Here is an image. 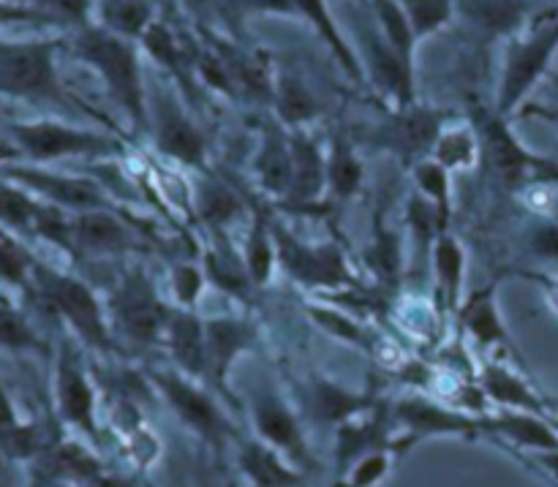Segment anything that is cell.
I'll return each instance as SVG.
<instances>
[{
	"label": "cell",
	"instance_id": "obj_2",
	"mask_svg": "<svg viewBox=\"0 0 558 487\" xmlns=\"http://www.w3.org/2000/svg\"><path fill=\"white\" fill-rule=\"evenodd\" d=\"M31 283L41 292V297L52 305L54 314H60V319L71 327V332L87 349L104 354L112 352L114 343L112 332H109L107 311H104L98 294L85 281L36 261Z\"/></svg>",
	"mask_w": 558,
	"mask_h": 487
},
{
	"label": "cell",
	"instance_id": "obj_40",
	"mask_svg": "<svg viewBox=\"0 0 558 487\" xmlns=\"http://www.w3.org/2000/svg\"><path fill=\"white\" fill-rule=\"evenodd\" d=\"M33 265L36 259L22 248L20 238L0 227V283L27 287L33 281Z\"/></svg>",
	"mask_w": 558,
	"mask_h": 487
},
{
	"label": "cell",
	"instance_id": "obj_46",
	"mask_svg": "<svg viewBox=\"0 0 558 487\" xmlns=\"http://www.w3.org/2000/svg\"><path fill=\"white\" fill-rule=\"evenodd\" d=\"M36 9L52 22H85L90 14V0H36Z\"/></svg>",
	"mask_w": 558,
	"mask_h": 487
},
{
	"label": "cell",
	"instance_id": "obj_38",
	"mask_svg": "<svg viewBox=\"0 0 558 487\" xmlns=\"http://www.w3.org/2000/svg\"><path fill=\"white\" fill-rule=\"evenodd\" d=\"M278 101V114L283 118V123H289L292 129H303V123H308L316 112H319V104H316L314 93L308 90L303 80H298L294 74H283L278 80L276 90Z\"/></svg>",
	"mask_w": 558,
	"mask_h": 487
},
{
	"label": "cell",
	"instance_id": "obj_47",
	"mask_svg": "<svg viewBox=\"0 0 558 487\" xmlns=\"http://www.w3.org/2000/svg\"><path fill=\"white\" fill-rule=\"evenodd\" d=\"M526 461L534 463V466H537L539 472L548 474L550 479H556V483H558V450L532 452V455H526Z\"/></svg>",
	"mask_w": 558,
	"mask_h": 487
},
{
	"label": "cell",
	"instance_id": "obj_35",
	"mask_svg": "<svg viewBox=\"0 0 558 487\" xmlns=\"http://www.w3.org/2000/svg\"><path fill=\"white\" fill-rule=\"evenodd\" d=\"M0 349L14 354L41 352L44 343L36 327L31 325L22 308H16L14 300L0 292Z\"/></svg>",
	"mask_w": 558,
	"mask_h": 487
},
{
	"label": "cell",
	"instance_id": "obj_25",
	"mask_svg": "<svg viewBox=\"0 0 558 487\" xmlns=\"http://www.w3.org/2000/svg\"><path fill=\"white\" fill-rule=\"evenodd\" d=\"M238 463L254 487H300L303 474L265 441H238Z\"/></svg>",
	"mask_w": 558,
	"mask_h": 487
},
{
	"label": "cell",
	"instance_id": "obj_5",
	"mask_svg": "<svg viewBox=\"0 0 558 487\" xmlns=\"http://www.w3.org/2000/svg\"><path fill=\"white\" fill-rule=\"evenodd\" d=\"M150 381L153 387H156L158 395L163 398V403L169 406V412H172L174 417L183 423V428H189L196 439L205 441L207 447H213L216 452H223L229 441L238 439L227 414L221 412V406L213 401L210 392H207L196 379L180 374L178 368H153Z\"/></svg>",
	"mask_w": 558,
	"mask_h": 487
},
{
	"label": "cell",
	"instance_id": "obj_43",
	"mask_svg": "<svg viewBox=\"0 0 558 487\" xmlns=\"http://www.w3.org/2000/svg\"><path fill=\"white\" fill-rule=\"evenodd\" d=\"M398 452L392 450H379L365 455L363 461L354 463L341 479H336V487H379L390 477L392 463H396Z\"/></svg>",
	"mask_w": 558,
	"mask_h": 487
},
{
	"label": "cell",
	"instance_id": "obj_20",
	"mask_svg": "<svg viewBox=\"0 0 558 487\" xmlns=\"http://www.w3.org/2000/svg\"><path fill=\"white\" fill-rule=\"evenodd\" d=\"M172 363L180 374L191 379H207V336L205 321L194 311H172L163 332Z\"/></svg>",
	"mask_w": 558,
	"mask_h": 487
},
{
	"label": "cell",
	"instance_id": "obj_42",
	"mask_svg": "<svg viewBox=\"0 0 558 487\" xmlns=\"http://www.w3.org/2000/svg\"><path fill=\"white\" fill-rule=\"evenodd\" d=\"M205 276L210 278L221 292L229 294H243L245 289L254 287L243 261H240L238 256L227 254V251H213V254H207Z\"/></svg>",
	"mask_w": 558,
	"mask_h": 487
},
{
	"label": "cell",
	"instance_id": "obj_37",
	"mask_svg": "<svg viewBox=\"0 0 558 487\" xmlns=\"http://www.w3.org/2000/svg\"><path fill=\"white\" fill-rule=\"evenodd\" d=\"M461 9L490 33H510L523 22L529 0H461Z\"/></svg>",
	"mask_w": 558,
	"mask_h": 487
},
{
	"label": "cell",
	"instance_id": "obj_36",
	"mask_svg": "<svg viewBox=\"0 0 558 487\" xmlns=\"http://www.w3.org/2000/svg\"><path fill=\"white\" fill-rule=\"evenodd\" d=\"M376 16H379L381 38L396 49L398 58L414 71V47H417V38H414L412 25H409L407 11L401 9L398 0H374Z\"/></svg>",
	"mask_w": 558,
	"mask_h": 487
},
{
	"label": "cell",
	"instance_id": "obj_24",
	"mask_svg": "<svg viewBox=\"0 0 558 487\" xmlns=\"http://www.w3.org/2000/svg\"><path fill=\"white\" fill-rule=\"evenodd\" d=\"M434 276H436V303L441 316H452L463 305V278H466V251L456 234L445 232L436 238L434 251Z\"/></svg>",
	"mask_w": 558,
	"mask_h": 487
},
{
	"label": "cell",
	"instance_id": "obj_27",
	"mask_svg": "<svg viewBox=\"0 0 558 487\" xmlns=\"http://www.w3.org/2000/svg\"><path fill=\"white\" fill-rule=\"evenodd\" d=\"M461 327L480 343V346H510V332L501 319L496 287H485L474 292L458 311Z\"/></svg>",
	"mask_w": 558,
	"mask_h": 487
},
{
	"label": "cell",
	"instance_id": "obj_49",
	"mask_svg": "<svg viewBox=\"0 0 558 487\" xmlns=\"http://www.w3.org/2000/svg\"><path fill=\"white\" fill-rule=\"evenodd\" d=\"M5 3H33L36 5V0H5Z\"/></svg>",
	"mask_w": 558,
	"mask_h": 487
},
{
	"label": "cell",
	"instance_id": "obj_29",
	"mask_svg": "<svg viewBox=\"0 0 558 487\" xmlns=\"http://www.w3.org/2000/svg\"><path fill=\"white\" fill-rule=\"evenodd\" d=\"M365 180L363 161L354 153L352 142L343 136H332V145L327 150V191L332 199L349 202L360 194Z\"/></svg>",
	"mask_w": 558,
	"mask_h": 487
},
{
	"label": "cell",
	"instance_id": "obj_33",
	"mask_svg": "<svg viewBox=\"0 0 558 487\" xmlns=\"http://www.w3.org/2000/svg\"><path fill=\"white\" fill-rule=\"evenodd\" d=\"M480 153H483V147H480V134L474 129H466V125H463V129L441 131L430 158H434L436 163H441L447 172H461V169H472L474 163H477Z\"/></svg>",
	"mask_w": 558,
	"mask_h": 487
},
{
	"label": "cell",
	"instance_id": "obj_44",
	"mask_svg": "<svg viewBox=\"0 0 558 487\" xmlns=\"http://www.w3.org/2000/svg\"><path fill=\"white\" fill-rule=\"evenodd\" d=\"M205 270H199L196 265H174L169 283H172V294L178 300V305L183 311H194V305L199 303L202 289H205Z\"/></svg>",
	"mask_w": 558,
	"mask_h": 487
},
{
	"label": "cell",
	"instance_id": "obj_12",
	"mask_svg": "<svg viewBox=\"0 0 558 487\" xmlns=\"http://www.w3.org/2000/svg\"><path fill=\"white\" fill-rule=\"evenodd\" d=\"M251 423H254L256 439L287 458L294 468L311 466V450L303 434V423H300L298 412L272 387H265L254 395Z\"/></svg>",
	"mask_w": 558,
	"mask_h": 487
},
{
	"label": "cell",
	"instance_id": "obj_4",
	"mask_svg": "<svg viewBox=\"0 0 558 487\" xmlns=\"http://www.w3.org/2000/svg\"><path fill=\"white\" fill-rule=\"evenodd\" d=\"M558 52V11L539 20L532 31L515 36L507 47L505 71H501L499 101H496V114L510 118L523 98L537 87V82L548 74Z\"/></svg>",
	"mask_w": 558,
	"mask_h": 487
},
{
	"label": "cell",
	"instance_id": "obj_10",
	"mask_svg": "<svg viewBox=\"0 0 558 487\" xmlns=\"http://www.w3.org/2000/svg\"><path fill=\"white\" fill-rule=\"evenodd\" d=\"M109 311H112V319L118 321L125 338H131L140 346L161 341L169 316H172V311H167V305L158 300L156 289L142 270L125 272V278L114 287L112 297H109Z\"/></svg>",
	"mask_w": 558,
	"mask_h": 487
},
{
	"label": "cell",
	"instance_id": "obj_28",
	"mask_svg": "<svg viewBox=\"0 0 558 487\" xmlns=\"http://www.w3.org/2000/svg\"><path fill=\"white\" fill-rule=\"evenodd\" d=\"M256 183L262 191L270 196H281L287 199L289 188H292V145L281 131H267L262 139L259 153H256Z\"/></svg>",
	"mask_w": 558,
	"mask_h": 487
},
{
	"label": "cell",
	"instance_id": "obj_22",
	"mask_svg": "<svg viewBox=\"0 0 558 487\" xmlns=\"http://www.w3.org/2000/svg\"><path fill=\"white\" fill-rule=\"evenodd\" d=\"M305 406H308V414L314 423L338 428V425L349 423V419L376 409L379 401H374V398L365 395V392L347 390V387L338 385V381L332 379H314L308 385Z\"/></svg>",
	"mask_w": 558,
	"mask_h": 487
},
{
	"label": "cell",
	"instance_id": "obj_26",
	"mask_svg": "<svg viewBox=\"0 0 558 487\" xmlns=\"http://www.w3.org/2000/svg\"><path fill=\"white\" fill-rule=\"evenodd\" d=\"M44 434L33 419H25L0 381V452L9 461H33L41 455Z\"/></svg>",
	"mask_w": 558,
	"mask_h": 487
},
{
	"label": "cell",
	"instance_id": "obj_3",
	"mask_svg": "<svg viewBox=\"0 0 558 487\" xmlns=\"http://www.w3.org/2000/svg\"><path fill=\"white\" fill-rule=\"evenodd\" d=\"M54 41H0V96L74 109L60 85Z\"/></svg>",
	"mask_w": 558,
	"mask_h": 487
},
{
	"label": "cell",
	"instance_id": "obj_7",
	"mask_svg": "<svg viewBox=\"0 0 558 487\" xmlns=\"http://www.w3.org/2000/svg\"><path fill=\"white\" fill-rule=\"evenodd\" d=\"M9 142L16 147L27 163H52L60 158H98L118 153L109 136L96 131L76 129L60 120H31V123H11Z\"/></svg>",
	"mask_w": 558,
	"mask_h": 487
},
{
	"label": "cell",
	"instance_id": "obj_15",
	"mask_svg": "<svg viewBox=\"0 0 558 487\" xmlns=\"http://www.w3.org/2000/svg\"><path fill=\"white\" fill-rule=\"evenodd\" d=\"M131 245H134V232L109 207L71 216V254L85 259H112L125 254Z\"/></svg>",
	"mask_w": 558,
	"mask_h": 487
},
{
	"label": "cell",
	"instance_id": "obj_14",
	"mask_svg": "<svg viewBox=\"0 0 558 487\" xmlns=\"http://www.w3.org/2000/svg\"><path fill=\"white\" fill-rule=\"evenodd\" d=\"M379 450H396V428L390 423L387 403H379L371 412L349 419L336 428V479H341L349 468L365 455Z\"/></svg>",
	"mask_w": 558,
	"mask_h": 487
},
{
	"label": "cell",
	"instance_id": "obj_31",
	"mask_svg": "<svg viewBox=\"0 0 558 487\" xmlns=\"http://www.w3.org/2000/svg\"><path fill=\"white\" fill-rule=\"evenodd\" d=\"M412 174L414 183H417L420 196L434 205L436 216H439V232L445 234L452 218V172H447L441 163H436L434 158L428 156L425 161L414 163Z\"/></svg>",
	"mask_w": 558,
	"mask_h": 487
},
{
	"label": "cell",
	"instance_id": "obj_45",
	"mask_svg": "<svg viewBox=\"0 0 558 487\" xmlns=\"http://www.w3.org/2000/svg\"><path fill=\"white\" fill-rule=\"evenodd\" d=\"M311 316H314V319L319 321L330 336L354 343V346L365 343V330L352 319V316L341 314V311H330V308H311Z\"/></svg>",
	"mask_w": 558,
	"mask_h": 487
},
{
	"label": "cell",
	"instance_id": "obj_39",
	"mask_svg": "<svg viewBox=\"0 0 558 487\" xmlns=\"http://www.w3.org/2000/svg\"><path fill=\"white\" fill-rule=\"evenodd\" d=\"M398 3L407 11L417 41L439 33L456 14V0H398Z\"/></svg>",
	"mask_w": 558,
	"mask_h": 487
},
{
	"label": "cell",
	"instance_id": "obj_13",
	"mask_svg": "<svg viewBox=\"0 0 558 487\" xmlns=\"http://www.w3.org/2000/svg\"><path fill=\"white\" fill-rule=\"evenodd\" d=\"M441 123H445V118L434 109H398L374 131V145L414 167V163L425 161V153H434L436 139L441 134Z\"/></svg>",
	"mask_w": 558,
	"mask_h": 487
},
{
	"label": "cell",
	"instance_id": "obj_34",
	"mask_svg": "<svg viewBox=\"0 0 558 487\" xmlns=\"http://www.w3.org/2000/svg\"><path fill=\"white\" fill-rule=\"evenodd\" d=\"M101 22V27H107V31L118 33L129 41H136L153 25L150 3L147 0H104Z\"/></svg>",
	"mask_w": 558,
	"mask_h": 487
},
{
	"label": "cell",
	"instance_id": "obj_17",
	"mask_svg": "<svg viewBox=\"0 0 558 487\" xmlns=\"http://www.w3.org/2000/svg\"><path fill=\"white\" fill-rule=\"evenodd\" d=\"M207 336V379L218 392H227L234 363L254 346L256 327L243 316H216L205 321Z\"/></svg>",
	"mask_w": 558,
	"mask_h": 487
},
{
	"label": "cell",
	"instance_id": "obj_23",
	"mask_svg": "<svg viewBox=\"0 0 558 487\" xmlns=\"http://www.w3.org/2000/svg\"><path fill=\"white\" fill-rule=\"evenodd\" d=\"M480 390L499 409L510 412H532L550 417V403L534 392V387L521 374L510 370L501 363H488L480 374Z\"/></svg>",
	"mask_w": 558,
	"mask_h": 487
},
{
	"label": "cell",
	"instance_id": "obj_6",
	"mask_svg": "<svg viewBox=\"0 0 558 487\" xmlns=\"http://www.w3.org/2000/svg\"><path fill=\"white\" fill-rule=\"evenodd\" d=\"M387 412H390V423L396 428L398 455L428 439H445V436L474 439V436L485 434L483 417L425 395H409L396 403H387Z\"/></svg>",
	"mask_w": 558,
	"mask_h": 487
},
{
	"label": "cell",
	"instance_id": "obj_8",
	"mask_svg": "<svg viewBox=\"0 0 558 487\" xmlns=\"http://www.w3.org/2000/svg\"><path fill=\"white\" fill-rule=\"evenodd\" d=\"M54 409H58V417L65 428L76 430L90 445H98V439H101L98 392L71 341H63L58 360H54Z\"/></svg>",
	"mask_w": 558,
	"mask_h": 487
},
{
	"label": "cell",
	"instance_id": "obj_1",
	"mask_svg": "<svg viewBox=\"0 0 558 487\" xmlns=\"http://www.w3.org/2000/svg\"><path fill=\"white\" fill-rule=\"evenodd\" d=\"M74 52L101 76L109 96L134 120L136 129H142L150 114V104H147L145 76H142L134 41L107 27H82L74 41Z\"/></svg>",
	"mask_w": 558,
	"mask_h": 487
},
{
	"label": "cell",
	"instance_id": "obj_16",
	"mask_svg": "<svg viewBox=\"0 0 558 487\" xmlns=\"http://www.w3.org/2000/svg\"><path fill=\"white\" fill-rule=\"evenodd\" d=\"M480 147H483L485 161L494 167L496 178L505 185H523L534 183V174L543 158L529 153L515 134L507 125V118L501 114H490L485 120L483 131H480Z\"/></svg>",
	"mask_w": 558,
	"mask_h": 487
},
{
	"label": "cell",
	"instance_id": "obj_9",
	"mask_svg": "<svg viewBox=\"0 0 558 487\" xmlns=\"http://www.w3.org/2000/svg\"><path fill=\"white\" fill-rule=\"evenodd\" d=\"M0 178L22 185V188L31 191L41 202L60 207V210L71 212V216L74 212L109 207V194L96 180L54 172V169L41 167V163H5L0 169Z\"/></svg>",
	"mask_w": 558,
	"mask_h": 487
},
{
	"label": "cell",
	"instance_id": "obj_41",
	"mask_svg": "<svg viewBox=\"0 0 558 487\" xmlns=\"http://www.w3.org/2000/svg\"><path fill=\"white\" fill-rule=\"evenodd\" d=\"M196 207L210 227H227L240 212V199L223 183H205L196 188Z\"/></svg>",
	"mask_w": 558,
	"mask_h": 487
},
{
	"label": "cell",
	"instance_id": "obj_18",
	"mask_svg": "<svg viewBox=\"0 0 558 487\" xmlns=\"http://www.w3.org/2000/svg\"><path fill=\"white\" fill-rule=\"evenodd\" d=\"M153 125H156V147L169 161L185 163V167H199L205 161V136L172 98L156 96Z\"/></svg>",
	"mask_w": 558,
	"mask_h": 487
},
{
	"label": "cell",
	"instance_id": "obj_11",
	"mask_svg": "<svg viewBox=\"0 0 558 487\" xmlns=\"http://www.w3.org/2000/svg\"><path fill=\"white\" fill-rule=\"evenodd\" d=\"M270 229L276 240L278 265L294 281L311 289H338L349 283L347 261L336 245H308L289 229H281V223H270Z\"/></svg>",
	"mask_w": 558,
	"mask_h": 487
},
{
	"label": "cell",
	"instance_id": "obj_21",
	"mask_svg": "<svg viewBox=\"0 0 558 487\" xmlns=\"http://www.w3.org/2000/svg\"><path fill=\"white\" fill-rule=\"evenodd\" d=\"M289 145H292V188H289L287 202L314 205L327 188V153L303 129H294Z\"/></svg>",
	"mask_w": 558,
	"mask_h": 487
},
{
	"label": "cell",
	"instance_id": "obj_30",
	"mask_svg": "<svg viewBox=\"0 0 558 487\" xmlns=\"http://www.w3.org/2000/svg\"><path fill=\"white\" fill-rule=\"evenodd\" d=\"M292 5L300 11V14L308 16V22L316 27L322 41L332 49V54H336L338 63L343 65V71H347L354 82H363V65H360L357 54L352 52V47L343 41L341 31H338L336 20H332V14L327 11L325 0H292Z\"/></svg>",
	"mask_w": 558,
	"mask_h": 487
},
{
	"label": "cell",
	"instance_id": "obj_32",
	"mask_svg": "<svg viewBox=\"0 0 558 487\" xmlns=\"http://www.w3.org/2000/svg\"><path fill=\"white\" fill-rule=\"evenodd\" d=\"M243 265L248 270V278L254 287H267L272 281V272H276L278 265V251L270 223L259 216L254 218L248 238H245Z\"/></svg>",
	"mask_w": 558,
	"mask_h": 487
},
{
	"label": "cell",
	"instance_id": "obj_48",
	"mask_svg": "<svg viewBox=\"0 0 558 487\" xmlns=\"http://www.w3.org/2000/svg\"><path fill=\"white\" fill-rule=\"evenodd\" d=\"M548 403H550V412H556V414H558V398H550Z\"/></svg>",
	"mask_w": 558,
	"mask_h": 487
},
{
	"label": "cell",
	"instance_id": "obj_19",
	"mask_svg": "<svg viewBox=\"0 0 558 487\" xmlns=\"http://www.w3.org/2000/svg\"><path fill=\"white\" fill-rule=\"evenodd\" d=\"M483 428L485 434L515 447L523 455L558 450V428L550 423V417H543V414L499 409L496 414H485Z\"/></svg>",
	"mask_w": 558,
	"mask_h": 487
}]
</instances>
